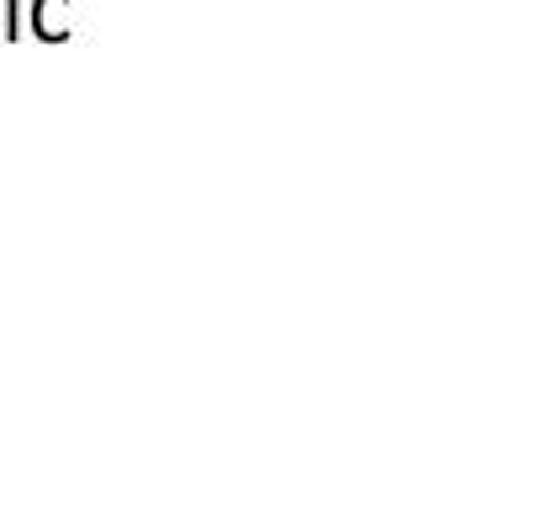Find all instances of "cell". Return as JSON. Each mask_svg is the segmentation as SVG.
I'll list each match as a JSON object with an SVG mask.
<instances>
[{"label":"cell","mask_w":559,"mask_h":506,"mask_svg":"<svg viewBox=\"0 0 559 506\" xmlns=\"http://www.w3.org/2000/svg\"><path fill=\"white\" fill-rule=\"evenodd\" d=\"M69 0H32V32L43 37V43H63L69 37V27L63 22H53V11H63Z\"/></svg>","instance_id":"obj_1"},{"label":"cell","mask_w":559,"mask_h":506,"mask_svg":"<svg viewBox=\"0 0 559 506\" xmlns=\"http://www.w3.org/2000/svg\"><path fill=\"white\" fill-rule=\"evenodd\" d=\"M0 5H5V27H0V37L16 43V37H22V0H0Z\"/></svg>","instance_id":"obj_2"}]
</instances>
